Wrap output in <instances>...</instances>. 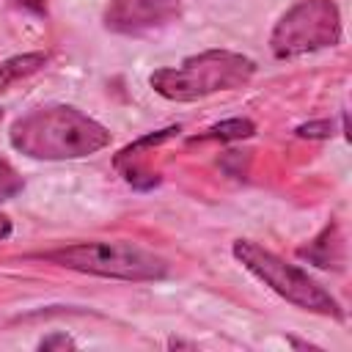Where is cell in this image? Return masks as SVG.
Here are the masks:
<instances>
[{
    "mask_svg": "<svg viewBox=\"0 0 352 352\" xmlns=\"http://www.w3.org/2000/svg\"><path fill=\"white\" fill-rule=\"evenodd\" d=\"M297 138H311V140H324V138H333L336 126L330 118H322V121H308V124H300L297 129Z\"/></svg>",
    "mask_w": 352,
    "mask_h": 352,
    "instance_id": "obj_12",
    "label": "cell"
},
{
    "mask_svg": "<svg viewBox=\"0 0 352 352\" xmlns=\"http://www.w3.org/2000/svg\"><path fill=\"white\" fill-rule=\"evenodd\" d=\"M182 14V0H107L102 22L118 36H148L173 25Z\"/></svg>",
    "mask_w": 352,
    "mask_h": 352,
    "instance_id": "obj_6",
    "label": "cell"
},
{
    "mask_svg": "<svg viewBox=\"0 0 352 352\" xmlns=\"http://www.w3.org/2000/svg\"><path fill=\"white\" fill-rule=\"evenodd\" d=\"M0 118H3V107H0Z\"/></svg>",
    "mask_w": 352,
    "mask_h": 352,
    "instance_id": "obj_16",
    "label": "cell"
},
{
    "mask_svg": "<svg viewBox=\"0 0 352 352\" xmlns=\"http://www.w3.org/2000/svg\"><path fill=\"white\" fill-rule=\"evenodd\" d=\"M8 236H11V220H8V214L0 212V242L8 239Z\"/></svg>",
    "mask_w": 352,
    "mask_h": 352,
    "instance_id": "obj_15",
    "label": "cell"
},
{
    "mask_svg": "<svg viewBox=\"0 0 352 352\" xmlns=\"http://www.w3.org/2000/svg\"><path fill=\"white\" fill-rule=\"evenodd\" d=\"M173 135H179V126H168V129L148 132V135L138 138L135 143H129L126 148H121V151L116 154V160H113L116 168L121 170V176H124L132 187H138V190H148V187H154V184L160 182V176L143 165V151H146L148 146H160V143H165V140L173 138Z\"/></svg>",
    "mask_w": 352,
    "mask_h": 352,
    "instance_id": "obj_7",
    "label": "cell"
},
{
    "mask_svg": "<svg viewBox=\"0 0 352 352\" xmlns=\"http://www.w3.org/2000/svg\"><path fill=\"white\" fill-rule=\"evenodd\" d=\"M22 187H25V182H22L19 170H16L8 160L0 157V201H8V198H14V195H19Z\"/></svg>",
    "mask_w": 352,
    "mask_h": 352,
    "instance_id": "obj_11",
    "label": "cell"
},
{
    "mask_svg": "<svg viewBox=\"0 0 352 352\" xmlns=\"http://www.w3.org/2000/svg\"><path fill=\"white\" fill-rule=\"evenodd\" d=\"M44 63H47L44 52H22V55H14V58L3 60L0 63V94L14 88L19 80H28L30 74L41 72Z\"/></svg>",
    "mask_w": 352,
    "mask_h": 352,
    "instance_id": "obj_9",
    "label": "cell"
},
{
    "mask_svg": "<svg viewBox=\"0 0 352 352\" xmlns=\"http://www.w3.org/2000/svg\"><path fill=\"white\" fill-rule=\"evenodd\" d=\"M333 250H341V239H338V226H336V223H327L308 245H302V248L297 250V256H300V258H308L311 264H316V267H322V270H327V267H333L336 261H341L338 256H333Z\"/></svg>",
    "mask_w": 352,
    "mask_h": 352,
    "instance_id": "obj_8",
    "label": "cell"
},
{
    "mask_svg": "<svg viewBox=\"0 0 352 352\" xmlns=\"http://www.w3.org/2000/svg\"><path fill=\"white\" fill-rule=\"evenodd\" d=\"M36 258L82 275L129 280V283H151L168 275V261L135 242H104V239L74 242L36 253Z\"/></svg>",
    "mask_w": 352,
    "mask_h": 352,
    "instance_id": "obj_3",
    "label": "cell"
},
{
    "mask_svg": "<svg viewBox=\"0 0 352 352\" xmlns=\"http://www.w3.org/2000/svg\"><path fill=\"white\" fill-rule=\"evenodd\" d=\"M74 346H77V341L66 333H52L38 341V349H74Z\"/></svg>",
    "mask_w": 352,
    "mask_h": 352,
    "instance_id": "obj_13",
    "label": "cell"
},
{
    "mask_svg": "<svg viewBox=\"0 0 352 352\" xmlns=\"http://www.w3.org/2000/svg\"><path fill=\"white\" fill-rule=\"evenodd\" d=\"M256 60L231 50H204L184 58L179 66L151 72L148 85L168 102H198L212 94L234 91L250 82Z\"/></svg>",
    "mask_w": 352,
    "mask_h": 352,
    "instance_id": "obj_2",
    "label": "cell"
},
{
    "mask_svg": "<svg viewBox=\"0 0 352 352\" xmlns=\"http://www.w3.org/2000/svg\"><path fill=\"white\" fill-rule=\"evenodd\" d=\"M8 143L30 160L60 162L102 151L110 143V132L74 104H41L11 124Z\"/></svg>",
    "mask_w": 352,
    "mask_h": 352,
    "instance_id": "obj_1",
    "label": "cell"
},
{
    "mask_svg": "<svg viewBox=\"0 0 352 352\" xmlns=\"http://www.w3.org/2000/svg\"><path fill=\"white\" fill-rule=\"evenodd\" d=\"M341 41V11L336 0H297L280 14L270 33L275 58H300Z\"/></svg>",
    "mask_w": 352,
    "mask_h": 352,
    "instance_id": "obj_5",
    "label": "cell"
},
{
    "mask_svg": "<svg viewBox=\"0 0 352 352\" xmlns=\"http://www.w3.org/2000/svg\"><path fill=\"white\" fill-rule=\"evenodd\" d=\"M22 8H28V11H33V14H47V0H16Z\"/></svg>",
    "mask_w": 352,
    "mask_h": 352,
    "instance_id": "obj_14",
    "label": "cell"
},
{
    "mask_svg": "<svg viewBox=\"0 0 352 352\" xmlns=\"http://www.w3.org/2000/svg\"><path fill=\"white\" fill-rule=\"evenodd\" d=\"M256 135V124L250 118H228V121H220V124H212L209 129H204L201 135L192 138V143L198 140H242V138H250Z\"/></svg>",
    "mask_w": 352,
    "mask_h": 352,
    "instance_id": "obj_10",
    "label": "cell"
},
{
    "mask_svg": "<svg viewBox=\"0 0 352 352\" xmlns=\"http://www.w3.org/2000/svg\"><path fill=\"white\" fill-rule=\"evenodd\" d=\"M231 253L250 275H256L264 286H270L286 302H292L302 311L344 322V311H341L338 300L319 280H314L305 270H300L297 264H289L278 253H272V250H267L250 239H236L231 245Z\"/></svg>",
    "mask_w": 352,
    "mask_h": 352,
    "instance_id": "obj_4",
    "label": "cell"
}]
</instances>
